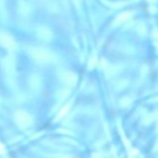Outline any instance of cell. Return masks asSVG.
Wrapping results in <instances>:
<instances>
[{
	"label": "cell",
	"mask_w": 158,
	"mask_h": 158,
	"mask_svg": "<svg viewBox=\"0 0 158 158\" xmlns=\"http://www.w3.org/2000/svg\"><path fill=\"white\" fill-rule=\"evenodd\" d=\"M63 78L65 79V82L69 83V85H74L75 81H77V77H75L74 74H69V72H65V74L63 75Z\"/></svg>",
	"instance_id": "cell-4"
},
{
	"label": "cell",
	"mask_w": 158,
	"mask_h": 158,
	"mask_svg": "<svg viewBox=\"0 0 158 158\" xmlns=\"http://www.w3.org/2000/svg\"><path fill=\"white\" fill-rule=\"evenodd\" d=\"M2 3H3V0H0V4H2Z\"/></svg>",
	"instance_id": "cell-8"
},
{
	"label": "cell",
	"mask_w": 158,
	"mask_h": 158,
	"mask_svg": "<svg viewBox=\"0 0 158 158\" xmlns=\"http://www.w3.org/2000/svg\"><path fill=\"white\" fill-rule=\"evenodd\" d=\"M129 15H131V14H129V13H125V14H121V15H119V17H118V19H117V21H115V25H118V24H119V22L125 21V19H126V17H129Z\"/></svg>",
	"instance_id": "cell-5"
},
{
	"label": "cell",
	"mask_w": 158,
	"mask_h": 158,
	"mask_svg": "<svg viewBox=\"0 0 158 158\" xmlns=\"http://www.w3.org/2000/svg\"><path fill=\"white\" fill-rule=\"evenodd\" d=\"M15 121H17V123H18L19 126H22V128H27V126L31 125V122H32V118H31L29 114H27V112L18 111L15 114Z\"/></svg>",
	"instance_id": "cell-2"
},
{
	"label": "cell",
	"mask_w": 158,
	"mask_h": 158,
	"mask_svg": "<svg viewBox=\"0 0 158 158\" xmlns=\"http://www.w3.org/2000/svg\"><path fill=\"white\" fill-rule=\"evenodd\" d=\"M31 56H32V58L36 63H42V64L52 63L54 60V56L52 54V52L44 49H32L31 50Z\"/></svg>",
	"instance_id": "cell-1"
},
{
	"label": "cell",
	"mask_w": 158,
	"mask_h": 158,
	"mask_svg": "<svg viewBox=\"0 0 158 158\" xmlns=\"http://www.w3.org/2000/svg\"><path fill=\"white\" fill-rule=\"evenodd\" d=\"M0 43H2V46L7 47V49H14L15 47L14 39L7 33H0Z\"/></svg>",
	"instance_id": "cell-3"
},
{
	"label": "cell",
	"mask_w": 158,
	"mask_h": 158,
	"mask_svg": "<svg viewBox=\"0 0 158 158\" xmlns=\"http://www.w3.org/2000/svg\"><path fill=\"white\" fill-rule=\"evenodd\" d=\"M68 110H69V106H65V108H64V110H63V111H61V112H60V115H58V118L64 117V115H65V112H67V111H68Z\"/></svg>",
	"instance_id": "cell-6"
},
{
	"label": "cell",
	"mask_w": 158,
	"mask_h": 158,
	"mask_svg": "<svg viewBox=\"0 0 158 158\" xmlns=\"http://www.w3.org/2000/svg\"><path fill=\"white\" fill-rule=\"evenodd\" d=\"M79 2H81V0H75V3H77V4H79Z\"/></svg>",
	"instance_id": "cell-7"
}]
</instances>
